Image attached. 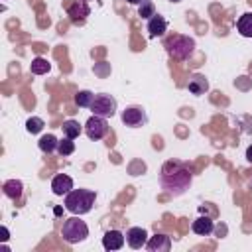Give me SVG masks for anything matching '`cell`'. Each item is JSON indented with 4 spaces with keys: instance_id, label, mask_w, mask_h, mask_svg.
I'll use <instances>...</instances> for the list:
<instances>
[{
    "instance_id": "obj_1",
    "label": "cell",
    "mask_w": 252,
    "mask_h": 252,
    "mask_svg": "<svg viewBox=\"0 0 252 252\" xmlns=\"http://www.w3.org/2000/svg\"><path fill=\"white\" fill-rule=\"evenodd\" d=\"M191 181H193V171H191L189 163L179 161V159H167L161 165L159 185L167 195H171V197L183 195L191 187Z\"/></svg>"
},
{
    "instance_id": "obj_2",
    "label": "cell",
    "mask_w": 252,
    "mask_h": 252,
    "mask_svg": "<svg viewBox=\"0 0 252 252\" xmlns=\"http://www.w3.org/2000/svg\"><path fill=\"white\" fill-rule=\"evenodd\" d=\"M163 47H165L169 57H173L177 61H187L195 51V39L189 35L173 33L163 41Z\"/></svg>"
},
{
    "instance_id": "obj_3",
    "label": "cell",
    "mask_w": 252,
    "mask_h": 252,
    "mask_svg": "<svg viewBox=\"0 0 252 252\" xmlns=\"http://www.w3.org/2000/svg\"><path fill=\"white\" fill-rule=\"evenodd\" d=\"M94 199L96 195L91 189H71L65 195V209L73 215H85L93 209Z\"/></svg>"
},
{
    "instance_id": "obj_4",
    "label": "cell",
    "mask_w": 252,
    "mask_h": 252,
    "mask_svg": "<svg viewBox=\"0 0 252 252\" xmlns=\"http://www.w3.org/2000/svg\"><path fill=\"white\" fill-rule=\"evenodd\" d=\"M61 236L65 242L69 244H79L83 242L87 236H89V226L85 220H81L79 217H71L63 222V228H61Z\"/></svg>"
},
{
    "instance_id": "obj_5",
    "label": "cell",
    "mask_w": 252,
    "mask_h": 252,
    "mask_svg": "<svg viewBox=\"0 0 252 252\" xmlns=\"http://www.w3.org/2000/svg\"><path fill=\"white\" fill-rule=\"evenodd\" d=\"M93 110V114L96 116H114L116 114V98L112 94H106V93H100V94H94L93 98V104L89 106Z\"/></svg>"
},
{
    "instance_id": "obj_6",
    "label": "cell",
    "mask_w": 252,
    "mask_h": 252,
    "mask_svg": "<svg viewBox=\"0 0 252 252\" xmlns=\"http://www.w3.org/2000/svg\"><path fill=\"white\" fill-rule=\"evenodd\" d=\"M108 122L104 116H96L93 114L87 122H85V134L89 140H102L106 134H108Z\"/></svg>"
},
{
    "instance_id": "obj_7",
    "label": "cell",
    "mask_w": 252,
    "mask_h": 252,
    "mask_svg": "<svg viewBox=\"0 0 252 252\" xmlns=\"http://www.w3.org/2000/svg\"><path fill=\"white\" fill-rule=\"evenodd\" d=\"M120 118H122L124 126H128V128H140L148 122V114L142 106H126L122 110Z\"/></svg>"
},
{
    "instance_id": "obj_8",
    "label": "cell",
    "mask_w": 252,
    "mask_h": 252,
    "mask_svg": "<svg viewBox=\"0 0 252 252\" xmlns=\"http://www.w3.org/2000/svg\"><path fill=\"white\" fill-rule=\"evenodd\" d=\"M67 14H69V18H71L73 24H83L87 20V16L91 14V8H89L87 0H75L67 8Z\"/></svg>"
},
{
    "instance_id": "obj_9",
    "label": "cell",
    "mask_w": 252,
    "mask_h": 252,
    "mask_svg": "<svg viewBox=\"0 0 252 252\" xmlns=\"http://www.w3.org/2000/svg\"><path fill=\"white\" fill-rule=\"evenodd\" d=\"M126 242H128L130 248L138 250V248L146 246V242H148V232H146L142 226H132V228L126 230Z\"/></svg>"
},
{
    "instance_id": "obj_10",
    "label": "cell",
    "mask_w": 252,
    "mask_h": 252,
    "mask_svg": "<svg viewBox=\"0 0 252 252\" xmlns=\"http://www.w3.org/2000/svg\"><path fill=\"white\" fill-rule=\"evenodd\" d=\"M102 246H104V250H120L124 246V234L116 228L106 230L102 236Z\"/></svg>"
},
{
    "instance_id": "obj_11",
    "label": "cell",
    "mask_w": 252,
    "mask_h": 252,
    "mask_svg": "<svg viewBox=\"0 0 252 252\" xmlns=\"http://www.w3.org/2000/svg\"><path fill=\"white\" fill-rule=\"evenodd\" d=\"M71 189H73V179H71L69 175L59 173V175L53 177V181H51V191H53L55 195L63 197V195H67Z\"/></svg>"
},
{
    "instance_id": "obj_12",
    "label": "cell",
    "mask_w": 252,
    "mask_h": 252,
    "mask_svg": "<svg viewBox=\"0 0 252 252\" xmlns=\"http://www.w3.org/2000/svg\"><path fill=\"white\" fill-rule=\"evenodd\" d=\"M146 248H148L150 252H169L171 240H169V236H165V234H156V236L148 238Z\"/></svg>"
},
{
    "instance_id": "obj_13",
    "label": "cell",
    "mask_w": 252,
    "mask_h": 252,
    "mask_svg": "<svg viewBox=\"0 0 252 252\" xmlns=\"http://www.w3.org/2000/svg\"><path fill=\"white\" fill-rule=\"evenodd\" d=\"M165 30H167V22H165V18H163V16L156 14V16H152V18L148 20V33H150V37L163 35V33H165Z\"/></svg>"
},
{
    "instance_id": "obj_14",
    "label": "cell",
    "mask_w": 252,
    "mask_h": 252,
    "mask_svg": "<svg viewBox=\"0 0 252 252\" xmlns=\"http://www.w3.org/2000/svg\"><path fill=\"white\" fill-rule=\"evenodd\" d=\"M191 228H193V232L199 234V236H209V234L213 232L215 224H213V219H211V217H197V219L193 220Z\"/></svg>"
},
{
    "instance_id": "obj_15",
    "label": "cell",
    "mask_w": 252,
    "mask_h": 252,
    "mask_svg": "<svg viewBox=\"0 0 252 252\" xmlns=\"http://www.w3.org/2000/svg\"><path fill=\"white\" fill-rule=\"evenodd\" d=\"M187 89H189L191 94H197L199 96V94H203V93L209 91V81L205 77H201V75H193L189 79V83H187Z\"/></svg>"
},
{
    "instance_id": "obj_16",
    "label": "cell",
    "mask_w": 252,
    "mask_h": 252,
    "mask_svg": "<svg viewBox=\"0 0 252 252\" xmlns=\"http://www.w3.org/2000/svg\"><path fill=\"white\" fill-rule=\"evenodd\" d=\"M2 189H4V195H6V197H10V199H20V197H22V191H24V185H22L20 179H8Z\"/></svg>"
},
{
    "instance_id": "obj_17",
    "label": "cell",
    "mask_w": 252,
    "mask_h": 252,
    "mask_svg": "<svg viewBox=\"0 0 252 252\" xmlns=\"http://www.w3.org/2000/svg\"><path fill=\"white\" fill-rule=\"evenodd\" d=\"M236 30H238L240 35H244V37H252V12H246V14H242V16L238 18V22H236Z\"/></svg>"
},
{
    "instance_id": "obj_18",
    "label": "cell",
    "mask_w": 252,
    "mask_h": 252,
    "mask_svg": "<svg viewBox=\"0 0 252 252\" xmlns=\"http://www.w3.org/2000/svg\"><path fill=\"white\" fill-rule=\"evenodd\" d=\"M57 144H59V140H57L53 134H43V136L39 138V142H37V146H39V150H41L43 154L55 152V150H57Z\"/></svg>"
},
{
    "instance_id": "obj_19",
    "label": "cell",
    "mask_w": 252,
    "mask_h": 252,
    "mask_svg": "<svg viewBox=\"0 0 252 252\" xmlns=\"http://www.w3.org/2000/svg\"><path fill=\"white\" fill-rule=\"evenodd\" d=\"M30 69H32L33 75H45V73L51 69V65H49V61H47L45 57H35V59L32 61Z\"/></svg>"
},
{
    "instance_id": "obj_20",
    "label": "cell",
    "mask_w": 252,
    "mask_h": 252,
    "mask_svg": "<svg viewBox=\"0 0 252 252\" xmlns=\"http://www.w3.org/2000/svg\"><path fill=\"white\" fill-rule=\"evenodd\" d=\"M63 134L67 136V138H71V140H75L79 134H81V124L77 122V120H67V122H63Z\"/></svg>"
},
{
    "instance_id": "obj_21",
    "label": "cell",
    "mask_w": 252,
    "mask_h": 252,
    "mask_svg": "<svg viewBox=\"0 0 252 252\" xmlns=\"http://www.w3.org/2000/svg\"><path fill=\"white\" fill-rule=\"evenodd\" d=\"M93 98H94V94L91 91H79L75 94V104L81 106V108H89L93 104Z\"/></svg>"
},
{
    "instance_id": "obj_22",
    "label": "cell",
    "mask_w": 252,
    "mask_h": 252,
    "mask_svg": "<svg viewBox=\"0 0 252 252\" xmlns=\"http://www.w3.org/2000/svg\"><path fill=\"white\" fill-rule=\"evenodd\" d=\"M75 152V142L71 140V138H63V140H59V144H57V154L59 156H71Z\"/></svg>"
},
{
    "instance_id": "obj_23",
    "label": "cell",
    "mask_w": 252,
    "mask_h": 252,
    "mask_svg": "<svg viewBox=\"0 0 252 252\" xmlns=\"http://www.w3.org/2000/svg\"><path fill=\"white\" fill-rule=\"evenodd\" d=\"M43 126H45V122H43L39 116H32V118H28V122H26V130H28L30 134H37V132H41Z\"/></svg>"
},
{
    "instance_id": "obj_24",
    "label": "cell",
    "mask_w": 252,
    "mask_h": 252,
    "mask_svg": "<svg viewBox=\"0 0 252 252\" xmlns=\"http://www.w3.org/2000/svg\"><path fill=\"white\" fill-rule=\"evenodd\" d=\"M138 16H140V18H146V20H150L152 16H156V8H154V2H150V0H144V2L140 4V8H138Z\"/></svg>"
},
{
    "instance_id": "obj_25",
    "label": "cell",
    "mask_w": 252,
    "mask_h": 252,
    "mask_svg": "<svg viewBox=\"0 0 252 252\" xmlns=\"http://www.w3.org/2000/svg\"><path fill=\"white\" fill-rule=\"evenodd\" d=\"M94 73H98V75H102V77H104V75L108 73V63H104V61H102V63H98V65L94 67Z\"/></svg>"
},
{
    "instance_id": "obj_26",
    "label": "cell",
    "mask_w": 252,
    "mask_h": 252,
    "mask_svg": "<svg viewBox=\"0 0 252 252\" xmlns=\"http://www.w3.org/2000/svg\"><path fill=\"white\" fill-rule=\"evenodd\" d=\"M246 159L252 163V146H248V148H246Z\"/></svg>"
},
{
    "instance_id": "obj_27",
    "label": "cell",
    "mask_w": 252,
    "mask_h": 252,
    "mask_svg": "<svg viewBox=\"0 0 252 252\" xmlns=\"http://www.w3.org/2000/svg\"><path fill=\"white\" fill-rule=\"evenodd\" d=\"M126 2H128V4H142L144 0H126Z\"/></svg>"
},
{
    "instance_id": "obj_28",
    "label": "cell",
    "mask_w": 252,
    "mask_h": 252,
    "mask_svg": "<svg viewBox=\"0 0 252 252\" xmlns=\"http://www.w3.org/2000/svg\"><path fill=\"white\" fill-rule=\"evenodd\" d=\"M169 2H181V0H169Z\"/></svg>"
},
{
    "instance_id": "obj_29",
    "label": "cell",
    "mask_w": 252,
    "mask_h": 252,
    "mask_svg": "<svg viewBox=\"0 0 252 252\" xmlns=\"http://www.w3.org/2000/svg\"><path fill=\"white\" fill-rule=\"evenodd\" d=\"M87 2H89V0H87Z\"/></svg>"
}]
</instances>
